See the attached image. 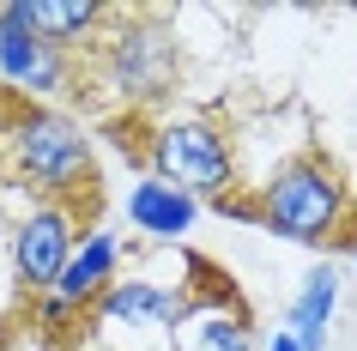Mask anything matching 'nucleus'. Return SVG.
Masks as SVG:
<instances>
[{
    "label": "nucleus",
    "instance_id": "1",
    "mask_svg": "<svg viewBox=\"0 0 357 351\" xmlns=\"http://www.w3.org/2000/svg\"><path fill=\"white\" fill-rule=\"evenodd\" d=\"M91 79L121 110H158L182 85V43L164 13H109L91 43Z\"/></svg>",
    "mask_w": 357,
    "mask_h": 351
},
{
    "label": "nucleus",
    "instance_id": "2",
    "mask_svg": "<svg viewBox=\"0 0 357 351\" xmlns=\"http://www.w3.org/2000/svg\"><path fill=\"white\" fill-rule=\"evenodd\" d=\"M248 206H255V224L266 237L303 242V248H333L339 230L351 224V182L339 176L327 151H297L255 188Z\"/></svg>",
    "mask_w": 357,
    "mask_h": 351
},
{
    "label": "nucleus",
    "instance_id": "3",
    "mask_svg": "<svg viewBox=\"0 0 357 351\" xmlns=\"http://www.w3.org/2000/svg\"><path fill=\"white\" fill-rule=\"evenodd\" d=\"M121 151H139L151 182L188 200H225V188H236V140L206 115H158L139 140H121Z\"/></svg>",
    "mask_w": 357,
    "mask_h": 351
},
{
    "label": "nucleus",
    "instance_id": "4",
    "mask_svg": "<svg viewBox=\"0 0 357 351\" xmlns=\"http://www.w3.org/2000/svg\"><path fill=\"white\" fill-rule=\"evenodd\" d=\"M6 176L37 200H79L91 182V140L61 110H19L6 128Z\"/></svg>",
    "mask_w": 357,
    "mask_h": 351
},
{
    "label": "nucleus",
    "instance_id": "5",
    "mask_svg": "<svg viewBox=\"0 0 357 351\" xmlns=\"http://www.w3.org/2000/svg\"><path fill=\"white\" fill-rule=\"evenodd\" d=\"M194 315V297L188 285H169V278H151V273H128L115 278L109 291L97 297V309L85 315L91 327L103 333H133V339H158L169 345V333Z\"/></svg>",
    "mask_w": 357,
    "mask_h": 351
},
{
    "label": "nucleus",
    "instance_id": "6",
    "mask_svg": "<svg viewBox=\"0 0 357 351\" xmlns=\"http://www.w3.org/2000/svg\"><path fill=\"white\" fill-rule=\"evenodd\" d=\"M73 248H79V212L61 206V200H37L19 224H13V237H6L13 285L37 303L43 291H55V278H61V267H67Z\"/></svg>",
    "mask_w": 357,
    "mask_h": 351
},
{
    "label": "nucleus",
    "instance_id": "7",
    "mask_svg": "<svg viewBox=\"0 0 357 351\" xmlns=\"http://www.w3.org/2000/svg\"><path fill=\"white\" fill-rule=\"evenodd\" d=\"M0 79H6V85H19V91H31V97L61 91V85L73 79L67 55L49 49V43L24 24L19 0H6V6H0Z\"/></svg>",
    "mask_w": 357,
    "mask_h": 351
},
{
    "label": "nucleus",
    "instance_id": "8",
    "mask_svg": "<svg viewBox=\"0 0 357 351\" xmlns=\"http://www.w3.org/2000/svg\"><path fill=\"white\" fill-rule=\"evenodd\" d=\"M115 267H121V237L103 230V224H91V230L79 237V248L67 255L55 291H43V297H55L61 309H73V315H91L97 297L115 285Z\"/></svg>",
    "mask_w": 357,
    "mask_h": 351
},
{
    "label": "nucleus",
    "instance_id": "9",
    "mask_svg": "<svg viewBox=\"0 0 357 351\" xmlns=\"http://www.w3.org/2000/svg\"><path fill=\"white\" fill-rule=\"evenodd\" d=\"M19 13L49 49H61V55L91 49V43L103 37V24H109V6H97V0H19Z\"/></svg>",
    "mask_w": 357,
    "mask_h": 351
},
{
    "label": "nucleus",
    "instance_id": "10",
    "mask_svg": "<svg viewBox=\"0 0 357 351\" xmlns=\"http://www.w3.org/2000/svg\"><path fill=\"white\" fill-rule=\"evenodd\" d=\"M121 206H128V224L139 237H151V242H182L194 230V218H200V200L176 194V188H164V182H151V176H139Z\"/></svg>",
    "mask_w": 357,
    "mask_h": 351
},
{
    "label": "nucleus",
    "instance_id": "11",
    "mask_svg": "<svg viewBox=\"0 0 357 351\" xmlns=\"http://www.w3.org/2000/svg\"><path fill=\"white\" fill-rule=\"evenodd\" d=\"M333 309H339V267L333 260H315L303 273L291 309H284V333L303 351H327V321H333Z\"/></svg>",
    "mask_w": 357,
    "mask_h": 351
},
{
    "label": "nucleus",
    "instance_id": "12",
    "mask_svg": "<svg viewBox=\"0 0 357 351\" xmlns=\"http://www.w3.org/2000/svg\"><path fill=\"white\" fill-rule=\"evenodd\" d=\"M188 351H255L248 321L236 315V303H194L188 315Z\"/></svg>",
    "mask_w": 357,
    "mask_h": 351
},
{
    "label": "nucleus",
    "instance_id": "13",
    "mask_svg": "<svg viewBox=\"0 0 357 351\" xmlns=\"http://www.w3.org/2000/svg\"><path fill=\"white\" fill-rule=\"evenodd\" d=\"M333 255H339V260H351V267H357V218L345 224V230H339V242H333Z\"/></svg>",
    "mask_w": 357,
    "mask_h": 351
},
{
    "label": "nucleus",
    "instance_id": "14",
    "mask_svg": "<svg viewBox=\"0 0 357 351\" xmlns=\"http://www.w3.org/2000/svg\"><path fill=\"white\" fill-rule=\"evenodd\" d=\"M266 351H303V345H297V339H291V333L279 327V333H266Z\"/></svg>",
    "mask_w": 357,
    "mask_h": 351
},
{
    "label": "nucleus",
    "instance_id": "15",
    "mask_svg": "<svg viewBox=\"0 0 357 351\" xmlns=\"http://www.w3.org/2000/svg\"><path fill=\"white\" fill-rule=\"evenodd\" d=\"M24 351H67V345H55V339H37V345H24Z\"/></svg>",
    "mask_w": 357,
    "mask_h": 351
},
{
    "label": "nucleus",
    "instance_id": "16",
    "mask_svg": "<svg viewBox=\"0 0 357 351\" xmlns=\"http://www.w3.org/2000/svg\"><path fill=\"white\" fill-rule=\"evenodd\" d=\"M351 218H357V182H351Z\"/></svg>",
    "mask_w": 357,
    "mask_h": 351
}]
</instances>
